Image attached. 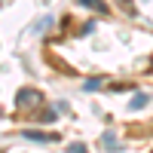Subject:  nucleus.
Listing matches in <instances>:
<instances>
[{"label":"nucleus","instance_id":"obj_8","mask_svg":"<svg viewBox=\"0 0 153 153\" xmlns=\"http://www.w3.org/2000/svg\"><path fill=\"white\" fill-rule=\"evenodd\" d=\"M55 117H58V110H55V107H49V110H43V113H40V120H43V123H52Z\"/></svg>","mask_w":153,"mask_h":153},{"label":"nucleus","instance_id":"obj_1","mask_svg":"<svg viewBox=\"0 0 153 153\" xmlns=\"http://www.w3.org/2000/svg\"><path fill=\"white\" fill-rule=\"evenodd\" d=\"M37 104H43V95L37 92V89H19L16 92V107H37Z\"/></svg>","mask_w":153,"mask_h":153},{"label":"nucleus","instance_id":"obj_4","mask_svg":"<svg viewBox=\"0 0 153 153\" xmlns=\"http://www.w3.org/2000/svg\"><path fill=\"white\" fill-rule=\"evenodd\" d=\"M83 6H89V9H95V12H107V3L104 0H80Z\"/></svg>","mask_w":153,"mask_h":153},{"label":"nucleus","instance_id":"obj_2","mask_svg":"<svg viewBox=\"0 0 153 153\" xmlns=\"http://www.w3.org/2000/svg\"><path fill=\"white\" fill-rule=\"evenodd\" d=\"M28 141H55V135H46V132H34V129H28V132H22Z\"/></svg>","mask_w":153,"mask_h":153},{"label":"nucleus","instance_id":"obj_5","mask_svg":"<svg viewBox=\"0 0 153 153\" xmlns=\"http://www.w3.org/2000/svg\"><path fill=\"white\" fill-rule=\"evenodd\" d=\"M147 101H150V95H144V92H138V95L132 98V104H129V107H132V110H141V107L147 104Z\"/></svg>","mask_w":153,"mask_h":153},{"label":"nucleus","instance_id":"obj_6","mask_svg":"<svg viewBox=\"0 0 153 153\" xmlns=\"http://www.w3.org/2000/svg\"><path fill=\"white\" fill-rule=\"evenodd\" d=\"M101 83H104L101 76H89V80L83 83V89H86V92H95V89H101Z\"/></svg>","mask_w":153,"mask_h":153},{"label":"nucleus","instance_id":"obj_7","mask_svg":"<svg viewBox=\"0 0 153 153\" xmlns=\"http://www.w3.org/2000/svg\"><path fill=\"white\" fill-rule=\"evenodd\" d=\"M68 153H89V147L83 141H74V144H68Z\"/></svg>","mask_w":153,"mask_h":153},{"label":"nucleus","instance_id":"obj_3","mask_svg":"<svg viewBox=\"0 0 153 153\" xmlns=\"http://www.w3.org/2000/svg\"><path fill=\"white\" fill-rule=\"evenodd\" d=\"M101 147H107V150H117V147H120L117 135H113V132H104V135H101Z\"/></svg>","mask_w":153,"mask_h":153}]
</instances>
